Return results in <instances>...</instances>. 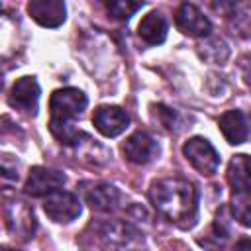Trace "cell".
Instances as JSON below:
<instances>
[{
  "mask_svg": "<svg viewBox=\"0 0 251 251\" xmlns=\"http://www.w3.org/2000/svg\"><path fill=\"white\" fill-rule=\"evenodd\" d=\"M149 200L153 208L169 222L190 227L198 214V192L192 182L180 176L157 178L149 186Z\"/></svg>",
  "mask_w": 251,
  "mask_h": 251,
  "instance_id": "cell-1",
  "label": "cell"
},
{
  "mask_svg": "<svg viewBox=\"0 0 251 251\" xmlns=\"http://www.w3.org/2000/svg\"><path fill=\"white\" fill-rule=\"evenodd\" d=\"M167 20L161 12H149L147 16L141 18L137 25V35L147 43V45H159L167 39Z\"/></svg>",
  "mask_w": 251,
  "mask_h": 251,
  "instance_id": "cell-15",
  "label": "cell"
},
{
  "mask_svg": "<svg viewBox=\"0 0 251 251\" xmlns=\"http://www.w3.org/2000/svg\"><path fill=\"white\" fill-rule=\"evenodd\" d=\"M220 129H222L226 141L231 145L245 143L247 135H249V124H247V118L241 110H227L226 114H222Z\"/></svg>",
  "mask_w": 251,
  "mask_h": 251,
  "instance_id": "cell-14",
  "label": "cell"
},
{
  "mask_svg": "<svg viewBox=\"0 0 251 251\" xmlns=\"http://www.w3.org/2000/svg\"><path fill=\"white\" fill-rule=\"evenodd\" d=\"M27 12L43 27H59L67 18V8L61 0H31Z\"/></svg>",
  "mask_w": 251,
  "mask_h": 251,
  "instance_id": "cell-12",
  "label": "cell"
},
{
  "mask_svg": "<svg viewBox=\"0 0 251 251\" xmlns=\"http://www.w3.org/2000/svg\"><path fill=\"white\" fill-rule=\"evenodd\" d=\"M175 24L180 33L188 37H206L212 29L210 20L204 16V12L194 4H180L175 16Z\"/></svg>",
  "mask_w": 251,
  "mask_h": 251,
  "instance_id": "cell-9",
  "label": "cell"
},
{
  "mask_svg": "<svg viewBox=\"0 0 251 251\" xmlns=\"http://www.w3.org/2000/svg\"><path fill=\"white\" fill-rule=\"evenodd\" d=\"M182 153L186 157V161L200 173V175H206V176H212L218 167H220V155L218 151L214 149V145L200 137V135H194L190 137L184 145H182Z\"/></svg>",
  "mask_w": 251,
  "mask_h": 251,
  "instance_id": "cell-4",
  "label": "cell"
},
{
  "mask_svg": "<svg viewBox=\"0 0 251 251\" xmlns=\"http://www.w3.org/2000/svg\"><path fill=\"white\" fill-rule=\"evenodd\" d=\"M43 210L53 222L69 224V222H73L80 216L82 206H80V200H78L76 194L67 192V190H57V192L45 196Z\"/></svg>",
  "mask_w": 251,
  "mask_h": 251,
  "instance_id": "cell-5",
  "label": "cell"
},
{
  "mask_svg": "<svg viewBox=\"0 0 251 251\" xmlns=\"http://www.w3.org/2000/svg\"><path fill=\"white\" fill-rule=\"evenodd\" d=\"M39 84L33 76H22L14 82L10 94H8V104L24 114L35 116L37 112V102H39Z\"/></svg>",
  "mask_w": 251,
  "mask_h": 251,
  "instance_id": "cell-8",
  "label": "cell"
},
{
  "mask_svg": "<svg viewBox=\"0 0 251 251\" xmlns=\"http://www.w3.org/2000/svg\"><path fill=\"white\" fill-rule=\"evenodd\" d=\"M98 241L106 251H145L141 231L120 220H106L100 224Z\"/></svg>",
  "mask_w": 251,
  "mask_h": 251,
  "instance_id": "cell-2",
  "label": "cell"
},
{
  "mask_svg": "<svg viewBox=\"0 0 251 251\" xmlns=\"http://www.w3.org/2000/svg\"><path fill=\"white\" fill-rule=\"evenodd\" d=\"M92 124L102 135L116 137L129 126V116L120 106H98L92 114Z\"/></svg>",
  "mask_w": 251,
  "mask_h": 251,
  "instance_id": "cell-11",
  "label": "cell"
},
{
  "mask_svg": "<svg viewBox=\"0 0 251 251\" xmlns=\"http://www.w3.org/2000/svg\"><path fill=\"white\" fill-rule=\"evenodd\" d=\"M0 251H18V249H12V247H0Z\"/></svg>",
  "mask_w": 251,
  "mask_h": 251,
  "instance_id": "cell-20",
  "label": "cell"
},
{
  "mask_svg": "<svg viewBox=\"0 0 251 251\" xmlns=\"http://www.w3.org/2000/svg\"><path fill=\"white\" fill-rule=\"evenodd\" d=\"M233 251H251V241H249L247 237H243V239H239V241L235 243V247H233Z\"/></svg>",
  "mask_w": 251,
  "mask_h": 251,
  "instance_id": "cell-19",
  "label": "cell"
},
{
  "mask_svg": "<svg viewBox=\"0 0 251 251\" xmlns=\"http://www.w3.org/2000/svg\"><path fill=\"white\" fill-rule=\"evenodd\" d=\"M84 200L92 210L108 214L120 206L122 194L112 184H92V186L84 188Z\"/></svg>",
  "mask_w": 251,
  "mask_h": 251,
  "instance_id": "cell-13",
  "label": "cell"
},
{
  "mask_svg": "<svg viewBox=\"0 0 251 251\" xmlns=\"http://www.w3.org/2000/svg\"><path fill=\"white\" fill-rule=\"evenodd\" d=\"M88 100L78 88H59L49 98V126H73L75 118L82 114Z\"/></svg>",
  "mask_w": 251,
  "mask_h": 251,
  "instance_id": "cell-3",
  "label": "cell"
},
{
  "mask_svg": "<svg viewBox=\"0 0 251 251\" xmlns=\"http://www.w3.org/2000/svg\"><path fill=\"white\" fill-rule=\"evenodd\" d=\"M122 151H124V155L129 163L147 165L149 161H153L157 157L159 145L147 131H135L124 141Z\"/></svg>",
  "mask_w": 251,
  "mask_h": 251,
  "instance_id": "cell-10",
  "label": "cell"
},
{
  "mask_svg": "<svg viewBox=\"0 0 251 251\" xmlns=\"http://www.w3.org/2000/svg\"><path fill=\"white\" fill-rule=\"evenodd\" d=\"M249 204H251L249 192H247V194H233L231 210H233V216H235L243 226H249V224H251V208H249Z\"/></svg>",
  "mask_w": 251,
  "mask_h": 251,
  "instance_id": "cell-18",
  "label": "cell"
},
{
  "mask_svg": "<svg viewBox=\"0 0 251 251\" xmlns=\"http://www.w3.org/2000/svg\"><path fill=\"white\" fill-rule=\"evenodd\" d=\"M227 182L233 194H247L251 188L249 182V159L247 155H235L227 167Z\"/></svg>",
  "mask_w": 251,
  "mask_h": 251,
  "instance_id": "cell-16",
  "label": "cell"
},
{
  "mask_svg": "<svg viewBox=\"0 0 251 251\" xmlns=\"http://www.w3.org/2000/svg\"><path fill=\"white\" fill-rule=\"evenodd\" d=\"M65 175L61 171L55 169H47V167H33L27 175L25 180V194L33 196V198H41V196H49L57 190H61L65 186Z\"/></svg>",
  "mask_w": 251,
  "mask_h": 251,
  "instance_id": "cell-6",
  "label": "cell"
},
{
  "mask_svg": "<svg viewBox=\"0 0 251 251\" xmlns=\"http://www.w3.org/2000/svg\"><path fill=\"white\" fill-rule=\"evenodd\" d=\"M4 214H6V224H8L12 237H16L20 241H27L33 235L35 218H33V212L24 202H20V200L6 202Z\"/></svg>",
  "mask_w": 251,
  "mask_h": 251,
  "instance_id": "cell-7",
  "label": "cell"
},
{
  "mask_svg": "<svg viewBox=\"0 0 251 251\" xmlns=\"http://www.w3.org/2000/svg\"><path fill=\"white\" fill-rule=\"evenodd\" d=\"M141 8H143V2H129V0H110V2H106V10L116 20H129Z\"/></svg>",
  "mask_w": 251,
  "mask_h": 251,
  "instance_id": "cell-17",
  "label": "cell"
},
{
  "mask_svg": "<svg viewBox=\"0 0 251 251\" xmlns=\"http://www.w3.org/2000/svg\"><path fill=\"white\" fill-rule=\"evenodd\" d=\"M0 88H2V86H0Z\"/></svg>",
  "mask_w": 251,
  "mask_h": 251,
  "instance_id": "cell-21",
  "label": "cell"
}]
</instances>
